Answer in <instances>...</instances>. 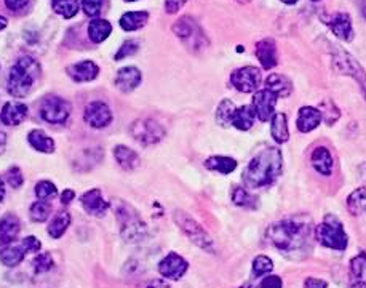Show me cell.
<instances>
[{
	"instance_id": "cell-1",
	"label": "cell",
	"mask_w": 366,
	"mask_h": 288,
	"mask_svg": "<svg viewBox=\"0 0 366 288\" xmlns=\"http://www.w3.org/2000/svg\"><path fill=\"white\" fill-rule=\"evenodd\" d=\"M312 237L315 239V228L307 216H291L270 224L265 239L274 248L282 253H306L311 248Z\"/></svg>"
},
{
	"instance_id": "cell-2",
	"label": "cell",
	"mask_w": 366,
	"mask_h": 288,
	"mask_svg": "<svg viewBox=\"0 0 366 288\" xmlns=\"http://www.w3.org/2000/svg\"><path fill=\"white\" fill-rule=\"evenodd\" d=\"M282 172V153L277 148H267L250 160L241 176H244L246 187L259 189L270 186V184L277 181Z\"/></svg>"
},
{
	"instance_id": "cell-3",
	"label": "cell",
	"mask_w": 366,
	"mask_h": 288,
	"mask_svg": "<svg viewBox=\"0 0 366 288\" xmlns=\"http://www.w3.org/2000/svg\"><path fill=\"white\" fill-rule=\"evenodd\" d=\"M40 77V64L31 56H23L10 69L7 90L12 96L25 98L34 88L37 79Z\"/></svg>"
},
{
	"instance_id": "cell-4",
	"label": "cell",
	"mask_w": 366,
	"mask_h": 288,
	"mask_svg": "<svg viewBox=\"0 0 366 288\" xmlns=\"http://www.w3.org/2000/svg\"><path fill=\"white\" fill-rule=\"evenodd\" d=\"M315 240L323 247L337 250V252L345 250L347 244H349V237H347L344 226L332 215H326L325 220L317 226Z\"/></svg>"
},
{
	"instance_id": "cell-5",
	"label": "cell",
	"mask_w": 366,
	"mask_h": 288,
	"mask_svg": "<svg viewBox=\"0 0 366 288\" xmlns=\"http://www.w3.org/2000/svg\"><path fill=\"white\" fill-rule=\"evenodd\" d=\"M116 216L120 224V234L127 242H140L146 235V224L140 213L133 209L131 205L118 202V207H116Z\"/></svg>"
},
{
	"instance_id": "cell-6",
	"label": "cell",
	"mask_w": 366,
	"mask_h": 288,
	"mask_svg": "<svg viewBox=\"0 0 366 288\" xmlns=\"http://www.w3.org/2000/svg\"><path fill=\"white\" fill-rule=\"evenodd\" d=\"M173 220H174V223L178 224V228L183 231L184 235H186L192 244H196L198 248L205 250V252L208 253L216 252L215 242H213L210 234H208L207 231L192 218L191 215H187L186 211H183V210H176L173 213Z\"/></svg>"
},
{
	"instance_id": "cell-7",
	"label": "cell",
	"mask_w": 366,
	"mask_h": 288,
	"mask_svg": "<svg viewBox=\"0 0 366 288\" xmlns=\"http://www.w3.org/2000/svg\"><path fill=\"white\" fill-rule=\"evenodd\" d=\"M331 55H332L331 64L335 73L341 75H349V77L355 79L356 83L360 85L361 93H363V96L366 98V73L360 66L358 61H356L349 51L339 49V47H335Z\"/></svg>"
},
{
	"instance_id": "cell-8",
	"label": "cell",
	"mask_w": 366,
	"mask_h": 288,
	"mask_svg": "<svg viewBox=\"0 0 366 288\" xmlns=\"http://www.w3.org/2000/svg\"><path fill=\"white\" fill-rule=\"evenodd\" d=\"M130 131L133 138L146 146L159 143L165 136V129L154 119H138Z\"/></svg>"
},
{
	"instance_id": "cell-9",
	"label": "cell",
	"mask_w": 366,
	"mask_h": 288,
	"mask_svg": "<svg viewBox=\"0 0 366 288\" xmlns=\"http://www.w3.org/2000/svg\"><path fill=\"white\" fill-rule=\"evenodd\" d=\"M70 116V105L60 96L45 98L40 106V117L49 124H64Z\"/></svg>"
},
{
	"instance_id": "cell-10",
	"label": "cell",
	"mask_w": 366,
	"mask_h": 288,
	"mask_svg": "<svg viewBox=\"0 0 366 288\" xmlns=\"http://www.w3.org/2000/svg\"><path fill=\"white\" fill-rule=\"evenodd\" d=\"M261 70L254 66H245V68L235 69L231 75V82L234 88L241 93H253L258 90L261 83Z\"/></svg>"
},
{
	"instance_id": "cell-11",
	"label": "cell",
	"mask_w": 366,
	"mask_h": 288,
	"mask_svg": "<svg viewBox=\"0 0 366 288\" xmlns=\"http://www.w3.org/2000/svg\"><path fill=\"white\" fill-rule=\"evenodd\" d=\"M173 32L181 40L191 42L192 47H196V49H198L202 44H207V37L203 36L202 29L191 16H183L179 21H176L173 25Z\"/></svg>"
},
{
	"instance_id": "cell-12",
	"label": "cell",
	"mask_w": 366,
	"mask_h": 288,
	"mask_svg": "<svg viewBox=\"0 0 366 288\" xmlns=\"http://www.w3.org/2000/svg\"><path fill=\"white\" fill-rule=\"evenodd\" d=\"M83 119L87 122L88 127L92 129H106V127L112 122V112L106 103L103 101H93L85 107Z\"/></svg>"
},
{
	"instance_id": "cell-13",
	"label": "cell",
	"mask_w": 366,
	"mask_h": 288,
	"mask_svg": "<svg viewBox=\"0 0 366 288\" xmlns=\"http://www.w3.org/2000/svg\"><path fill=\"white\" fill-rule=\"evenodd\" d=\"M278 96L274 92H270L269 88L259 90V92L254 93L253 96V109L254 114L259 120L267 122L274 117L275 114V106H277Z\"/></svg>"
},
{
	"instance_id": "cell-14",
	"label": "cell",
	"mask_w": 366,
	"mask_h": 288,
	"mask_svg": "<svg viewBox=\"0 0 366 288\" xmlns=\"http://www.w3.org/2000/svg\"><path fill=\"white\" fill-rule=\"evenodd\" d=\"M189 263L178 253H168L159 263V272L168 280H179L187 272Z\"/></svg>"
},
{
	"instance_id": "cell-15",
	"label": "cell",
	"mask_w": 366,
	"mask_h": 288,
	"mask_svg": "<svg viewBox=\"0 0 366 288\" xmlns=\"http://www.w3.org/2000/svg\"><path fill=\"white\" fill-rule=\"evenodd\" d=\"M326 25L339 40L350 42L354 39V27H352L349 13H336V15L328 18Z\"/></svg>"
},
{
	"instance_id": "cell-16",
	"label": "cell",
	"mask_w": 366,
	"mask_h": 288,
	"mask_svg": "<svg viewBox=\"0 0 366 288\" xmlns=\"http://www.w3.org/2000/svg\"><path fill=\"white\" fill-rule=\"evenodd\" d=\"M142 82V73L135 66H127L122 68L116 75V85L117 88L123 93H130L136 90Z\"/></svg>"
},
{
	"instance_id": "cell-17",
	"label": "cell",
	"mask_w": 366,
	"mask_h": 288,
	"mask_svg": "<svg viewBox=\"0 0 366 288\" xmlns=\"http://www.w3.org/2000/svg\"><path fill=\"white\" fill-rule=\"evenodd\" d=\"M80 204L83 205L85 211L92 216H103L109 209V204L103 199L99 189H92V191H87L83 196H80Z\"/></svg>"
},
{
	"instance_id": "cell-18",
	"label": "cell",
	"mask_w": 366,
	"mask_h": 288,
	"mask_svg": "<svg viewBox=\"0 0 366 288\" xmlns=\"http://www.w3.org/2000/svg\"><path fill=\"white\" fill-rule=\"evenodd\" d=\"M27 114H29V107L23 103H7L0 111V120L8 127H15L23 124L27 119Z\"/></svg>"
},
{
	"instance_id": "cell-19",
	"label": "cell",
	"mask_w": 366,
	"mask_h": 288,
	"mask_svg": "<svg viewBox=\"0 0 366 288\" xmlns=\"http://www.w3.org/2000/svg\"><path fill=\"white\" fill-rule=\"evenodd\" d=\"M323 119V114L320 109L312 106H304L298 112V130L301 133H309V131L315 130Z\"/></svg>"
},
{
	"instance_id": "cell-20",
	"label": "cell",
	"mask_w": 366,
	"mask_h": 288,
	"mask_svg": "<svg viewBox=\"0 0 366 288\" xmlns=\"http://www.w3.org/2000/svg\"><path fill=\"white\" fill-rule=\"evenodd\" d=\"M256 56L264 69H272L277 66V45L274 39H263L256 44Z\"/></svg>"
},
{
	"instance_id": "cell-21",
	"label": "cell",
	"mask_w": 366,
	"mask_h": 288,
	"mask_svg": "<svg viewBox=\"0 0 366 288\" xmlns=\"http://www.w3.org/2000/svg\"><path fill=\"white\" fill-rule=\"evenodd\" d=\"M68 74L75 82H92L98 77L99 68L93 61H80V63L69 66Z\"/></svg>"
},
{
	"instance_id": "cell-22",
	"label": "cell",
	"mask_w": 366,
	"mask_h": 288,
	"mask_svg": "<svg viewBox=\"0 0 366 288\" xmlns=\"http://www.w3.org/2000/svg\"><path fill=\"white\" fill-rule=\"evenodd\" d=\"M21 233V223L15 215L8 213L0 220V244L7 245L15 242L18 234Z\"/></svg>"
},
{
	"instance_id": "cell-23",
	"label": "cell",
	"mask_w": 366,
	"mask_h": 288,
	"mask_svg": "<svg viewBox=\"0 0 366 288\" xmlns=\"http://www.w3.org/2000/svg\"><path fill=\"white\" fill-rule=\"evenodd\" d=\"M311 162L312 167L317 170L318 173L323 174V176H330L332 173V167H335V160H332V155L328 148L325 146H320V148L313 149V153L311 155Z\"/></svg>"
},
{
	"instance_id": "cell-24",
	"label": "cell",
	"mask_w": 366,
	"mask_h": 288,
	"mask_svg": "<svg viewBox=\"0 0 366 288\" xmlns=\"http://www.w3.org/2000/svg\"><path fill=\"white\" fill-rule=\"evenodd\" d=\"M26 250L23 247V244H7L3 245L2 250H0V261L2 264H5L7 267H15L23 261L25 258Z\"/></svg>"
},
{
	"instance_id": "cell-25",
	"label": "cell",
	"mask_w": 366,
	"mask_h": 288,
	"mask_svg": "<svg viewBox=\"0 0 366 288\" xmlns=\"http://www.w3.org/2000/svg\"><path fill=\"white\" fill-rule=\"evenodd\" d=\"M265 88L274 92L278 98H287L293 92V83L291 80L282 74H270L269 77L265 79Z\"/></svg>"
},
{
	"instance_id": "cell-26",
	"label": "cell",
	"mask_w": 366,
	"mask_h": 288,
	"mask_svg": "<svg viewBox=\"0 0 366 288\" xmlns=\"http://www.w3.org/2000/svg\"><path fill=\"white\" fill-rule=\"evenodd\" d=\"M114 157H116L117 163L120 165L123 170H135L140 167L141 160L140 155H138L135 150L127 148V146L118 144L114 148Z\"/></svg>"
},
{
	"instance_id": "cell-27",
	"label": "cell",
	"mask_w": 366,
	"mask_h": 288,
	"mask_svg": "<svg viewBox=\"0 0 366 288\" xmlns=\"http://www.w3.org/2000/svg\"><path fill=\"white\" fill-rule=\"evenodd\" d=\"M270 133H272V138L277 141V143L280 144L288 143L289 140L288 119L283 112H275L272 119H270Z\"/></svg>"
},
{
	"instance_id": "cell-28",
	"label": "cell",
	"mask_w": 366,
	"mask_h": 288,
	"mask_svg": "<svg viewBox=\"0 0 366 288\" xmlns=\"http://www.w3.org/2000/svg\"><path fill=\"white\" fill-rule=\"evenodd\" d=\"M112 26L107 20H103V18H94V20L88 25V37L90 40L94 42V44H101L111 36Z\"/></svg>"
},
{
	"instance_id": "cell-29",
	"label": "cell",
	"mask_w": 366,
	"mask_h": 288,
	"mask_svg": "<svg viewBox=\"0 0 366 288\" xmlns=\"http://www.w3.org/2000/svg\"><path fill=\"white\" fill-rule=\"evenodd\" d=\"M147 20H149V13L147 12H127L123 13L118 25L123 31L130 32V31H138L141 29L142 26H146Z\"/></svg>"
},
{
	"instance_id": "cell-30",
	"label": "cell",
	"mask_w": 366,
	"mask_h": 288,
	"mask_svg": "<svg viewBox=\"0 0 366 288\" xmlns=\"http://www.w3.org/2000/svg\"><path fill=\"white\" fill-rule=\"evenodd\" d=\"M254 109L253 106H241L237 107L232 117V125L240 131H248L254 124Z\"/></svg>"
},
{
	"instance_id": "cell-31",
	"label": "cell",
	"mask_w": 366,
	"mask_h": 288,
	"mask_svg": "<svg viewBox=\"0 0 366 288\" xmlns=\"http://www.w3.org/2000/svg\"><path fill=\"white\" fill-rule=\"evenodd\" d=\"M205 167L211 172H218L222 174H229L237 168V160L227 155H211L205 160Z\"/></svg>"
},
{
	"instance_id": "cell-32",
	"label": "cell",
	"mask_w": 366,
	"mask_h": 288,
	"mask_svg": "<svg viewBox=\"0 0 366 288\" xmlns=\"http://www.w3.org/2000/svg\"><path fill=\"white\" fill-rule=\"evenodd\" d=\"M347 210L354 216H363L366 215V189L358 187L350 192L347 197Z\"/></svg>"
},
{
	"instance_id": "cell-33",
	"label": "cell",
	"mask_w": 366,
	"mask_h": 288,
	"mask_svg": "<svg viewBox=\"0 0 366 288\" xmlns=\"http://www.w3.org/2000/svg\"><path fill=\"white\" fill-rule=\"evenodd\" d=\"M27 141L36 150L44 154H51L55 150V141L50 138L49 135H45L42 130H32L27 135Z\"/></svg>"
},
{
	"instance_id": "cell-34",
	"label": "cell",
	"mask_w": 366,
	"mask_h": 288,
	"mask_svg": "<svg viewBox=\"0 0 366 288\" xmlns=\"http://www.w3.org/2000/svg\"><path fill=\"white\" fill-rule=\"evenodd\" d=\"M70 224V215L68 211H60L58 215L53 216V220L49 224V235L53 239L63 237L66 231H68Z\"/></svg>"
},
{
	"instance_id": "cell-35",
	"label": "cell",
	"mask_w": 366,
	"mask_h": 288,
	"mask_svg": "<svg viewBox=\"0 0 366 288\" xmlns=\"http://www.w3.org/2000/svg\"><path fill=\"white\" fill-rule=\"evenodd\" d=\"M350 282L366 283V253H358L350 261Z\"/></svg>"
},
{
	"instance_id": "cell-36",
	"label": "cell",
	"mask_w": 366,
	"mask_h": 288,
	"mask_svg": "<svg viewBox=\"0 0 366 288\" xmlns=\"http://www.w3.org/2000/svg\"><path fill=\"white\" fill-rule=\"evenodd\" d=\"M232 202L237 207H241V209H258V197L251 196L248 191L244 187H235L234 191H232Z\"/></svg>"
},
{
	"instance_id": "cell-37",
	"label": "cell",
	"mask_w": 366,
	"mask_h": 288,
	"mask_svg": "<svg viewBox=\"0 0 366 288\" xmlns=\"http://www.w3.org/2000/svg\"><path fill=\"white\" fill-rule=\"evenodd\" d=\"M237 107L231 100H222L216 109V120L221 127L232 125V117H234Z\"/></svg>"
},
{
	"instance_id": "cell-38",
	"label": "cell",
	"mask_w": 366,
	"mask_h": 288,
	"mask_svg": "<svg viewBox=\"0 0 366 288\" xmlns=\"http://www.w3.org/2000/svg\"><path fill=\"white\" fill-rule=\"evenodd\" d=\"M79 8V0H53V12L63 18L75 16Z\"/></svg>"
},
{
	"instance_id": "cell-39",
	"label": "cell",
	"mask_w": 366,
	"mask_h": 288,
	"mask_svg": "<svg viewBox=\"0 0 366 288\" xmlns=\"http://www.w3.org/2000/svg\"><path fill=\"white\" fill-rule=\"evenodd\" d=\"M50 213H51V205L47 200L39 199L31 205L29 215L32 221H36V223H44V221L49 220Z\"/></svg>"
},
{
	"instance_id": "cell-40",
	"label": "cell",
	"mask_w": 366,
	"mask_h": 288,
	"mask_svg": "<svg viewBox=\"0 0 366 288\" xmlns=\"http://www.w3.org/2000/svg\"><path fill=\"white\" fill-rule=\"evenodd\" d=\"M274 269V263L272 259L265 254H259V257L254 258L253 261V276L254 277H264L269 276Z\"/></svg>"
},
{
	"instance_id": "cell-41",
	"label": "cell",
	"mask_w": 366,
	"mask_h": 288,
	"mask_svg": "<svg viewBox=\"0 0 366 288\" xmlns=\"http://www.w3.org/2000/svg\"><path fill=\"white\" fill-rule=\"evenodd\" d=\"M32 266H34L36 274H45V272H50L51 269L55 267V261L50 253H40L39 257L34 258Z\"/></svg>"
},
{
	"instance_id": "cell-42",
	"label": "cell",
	"mask_w": 366,
	"mask_h": 288,
	"mask_svg": "<svg viewBox=\"0 0 366 288\" xmlns=\"http://www.w3.org/2000/svg\"><path fill=\"white\" fill-rule=\"evenodd\" d=\"M58 194V189L51 181H39L36 184V196L39 197L40 200H49L51 197H55Z\"/></svg>"
},
{
	"instance_id": "cell-43",
	"label": "cell",
	"mask_w": 366,
	"mask_h": 288,
	"mask_svg": "<svg viewBox=\"0 0 366 288\" xmlns=\"http://www.w3.org/2000/svg\"><path fill=\"white\" fill-rule=\"evenodd\" d=\"M138 50H140V42L136 39H130V40H125L123 42V45L118 49V51L114 56V60L116 61H120V60H125L128 56H133L138 53Z\"/></svg>"
},
{
	"instance_id": "cell-44",
	"label": "cell",
	"mask_w": 366,
	"mask_h": 288,
	"mask_svg": "<svg viewBox=\"0 0 366 288\" xmlns=\"http://www.w3.org/2000/svg\"><path fill=\"white\" fill-rule=\"evenodd\" d=\"M82 10L90 18H96L103 10V0H82Z\"/></svg>"
},
{
	"instance_id": "cell-45",
	"label": "cell",
	"mask_w": 366,
	"mask_h": 288,
	"mask_svg": "<svg viewBox=\"0 0 366 288\" xmlns=\"http://www.w3.org/2000/svg\"><path fill=\"white\" fill-rule=\"evenodd\" d=\"M7 181L12 187H21L23 183H25V178H23L21 170L18 167H13L7 172Z\"/></svg>"
},
{
	"instance_id": "cell-46",
	"label": "cell",
	"mask_w": 366,
	"mask_h": 288,
	"mask_svg": "<svg viewBox=\"0 0 366 288\" xmlns=\"http://www.w3.org/2000/svg\"><path fill=\"white\" fill-rule=\"evenodd\" d=\"M21 244H23V247H25L26 253H36V252H39L40 247H42L40 240L34 237V235H29V237L23 239Z\"/></svg>"
},
{
	"instance_id": "cell-47",
	"label": "cell",
	"mask_w": 366,
	"mask_h": 288,
	"mask_svg": "<svg viewBox=\"0 0 366 288\" xmlns=\"http://www.w3.org/2000/svg\"><path fill=\"white\" fill-rule=\"evenodd\" d=\"M187 0H165V12L168 15H176L181 8L186 5Z\"/></svg>"
},
{
	"instance_id": "cell-48",
	"label": "cell",
	"mask_w": 366,
	"mask_h": 288,
	"mask_svg": "<svg viewBox=\"0 0 366 288\" xmlns=\"http://www.w3.org/2000/svg\"><path fill=\"white\" fill-rule=\"evenodd\" d=\"M261 288H283L282 277L269 274V276H265L264 280L261 282Z\"/></svg>"
},
{
	"instance_id": "cell-49",
	"label": "cell",
	"mask_w": 366,
	"mask_h": 288,
	"mask_svg": "<svg viewBox=\"0 0 366 288\" xmlns=\"http://www.w3.org/2000/svg\"><path fill=\"white\" fill-rule=\"evenodd\" d=\"M5 7L12 12H21L29 5V0H3Z\"/></svg>"
},
{
	"instance_id": "cell-50",
	"label": "cell",
	"mask_w": 366,
	"mask_h": 288,
	"mask_svg": "<svg viewBox=\"0 0 366 288\" xmlns=\"http://www.w3.org/2000/svg\"><path fill=\"white\" fill-rule=\"evenodd\" d=\"M304 288H328V283L323 278L317 277H309L304 282Z\"/></svg>"
},
{
	"instance_id": "cell-51",
	"label": "cell",
	"mask_w": 366,
	"mask_h": 288,
	"mask_svg": "<svg viewBox=\"0 0 366 288\" xmlns=\"http://www.w3.org/2000/svg\"><path fill=\"white\" fill-rule=\"evenodd\" d=\"M74 199H75V192L73 189H66L63 194H61V204L63 205H69Z\"/></svg>"
},
{
	"instance_id": "cell-52",
	"label": "cell",
	"mask_w": 366,
	"mask_h": 288,
	"mask_svg": "<svg viewBox=\"0 0 366 288\" xmlns=\"http://www.w3.org/2000/svg\"><path fill=\"white\" fill-rule=\"evenodd\" d=\"M146 288H170V285L165 280H160V278H157V280H152Z\"/></svg>"
},
{
	"instance_id": "cell-53",
	"label": "cell",
	"mask_w": 366,
	"mask_h": 288,
	"mask_svg": "<svg viewBox=\"0 0 366 288\" xmlns=\"http://www.w3.org/2000/svg\"><path fill=\"white\" fill-rule=\"evenodd\" d=\"M3 197H5V183H3L2 178H0V202L3 200Z\"/></svg>"
},
{
	"instance_id": "cell-54",
	"label": "cell",
	"mask_w": 366,
	"mask_h": 288,
	"mask_svg": "<svg viewBox=\"0 0 366 288\" xmlns=\"http://www.w3.org/2000/svg\"><path fill=\"white\" fill-rule=\"evenodd\" d=\"M7 25H8V20H7V18L0 15V31H3V29H5Z\"/></svg>"
},
{
	"instance_id": "cell-55",
	"label": "cell",
	"mask_w": 366,
	"mask_h": 288,
	"mask_svg": "<svg viewBox=\"0 0 366 288\" xmlns=\"http://www.w3.org/2000/svg\"><path fill=\"white\" fill-rule=\"evenodd\" d=\"M5 141H7L5 133H2V131H0V150L5 148Z\"/></svg>"
},
{
	"instance_id": "cell-56",
	"label": "cell",
	"mask_w": 366,
	"mask_h": 288,
	"mask_svg": "<svg viewBox=\"0 0 366 288\" xmlns=\"http://www.w3.org/2000/svg\"><path fill=\"white\" fill-rule=\"evenodd\" d=\"M283 3H287V5H294V3H298L299 0H282Z\"/></svg>"
},
{
	"instance_id": "cell-57",
	"label": "cell",
	"mask_w": 366,
	"mask_h": 288,
	"mask_svg": "<svg viewBox=\"0 0 366 288\" xmlns=\"http://www.w3.org/2000/svg\"><path fill=\"white\" fill-rule=\"evenodd\" d=\"M237 2H239V3H248V2H251V0H237Z\"/></svg>"
},
{
	"instance_id": "cell-58",
	"label": "cell",
	"mask_w": 366,
	"mask_h": 288,
	"mask_svg": "<svg viewBox=\"0 0 366 288\" xmlns=\"http://www.w3.org/2000/svg\"><path fill=\"white\" fill-rule=\"evenodd\" d=\"M312 2H313V3H317V2H322V0H312Z\"/></svg>"
},
{
	"instance_id": "cell-59",
	"label": "cell",
	"mask_w": 366,
	"mask_h": 288,
	"mask_svg": "<svg viewBox=\"0 0 366 288\" xmlns=\"http://www.w3.org/2000/svg\"><path fill=\"white\" fill-rule=\"evenodd\" d=\"M125 2H136V0H125Z\"/></svg>"
}]
</instances>
